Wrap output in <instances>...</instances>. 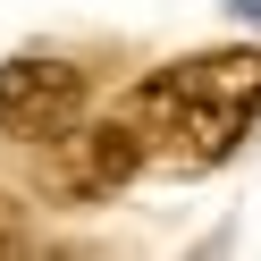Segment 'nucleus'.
Masks as SVG:
<instances>
[{
  "instance_id": "1",
  "label": "nucleus",
  "mask_w": 261,
  "mask_h": 261,
  "mask_svg": "<svg viewBox=\"0 0 261 261\" xmlns=\"http://www.w3.org/2000/svg\"><path fill=\"white\" fill-rule=\"evenodd\" d=\"M261 118V51H194L126 93V135L152 169H219Z\"/></svg>"
},
{
  "instance_id": "2",
  "label": "nucleus",
  "mask_w": 261,
  "mask_h": 261,
  "mask_svg": "<svg viewBox=\"0 0 261 261\" xmlns=\"http://www.w3.org/2000/svg\"><path fill=\"white\" fill-rule=\"evenodd\" d=\"M85 118V76L68 59H9L0 68V135H25V143H59L68 126Z\"/></svg>"
}]
</instances>
